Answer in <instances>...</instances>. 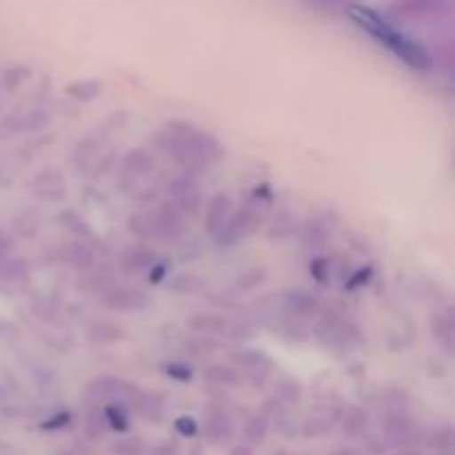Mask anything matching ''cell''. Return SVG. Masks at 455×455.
Segmentation results:
<instances>
[{"instance_id":"5b68a950","label":"cell","mask_w":455,"mask_h":455,"mask_svg":"<svg viewBox=\"0 0 455 455\" xmlns=\"http://www.w3.org/2000/svg\"><path fill=\"white\" fill-rule=\"evenodd\" d=\"M114 451L118 455H140L142 453V443L140 440H123L114 447Z\"/></svg>"},{"instance_id":"8992f818","label":"cell","mask_w":455,"mask_h":455,"mask_svg":"<svg viewBox=\"0 0 455 455\" xmlns=\"http://www.w3.org/2000/svg\"><path fill=\"white\" fill-rule=\"evenodd\" d=\"M176 431L180 435H185V438H191V435H196V431H198V425H196V420H191V418L182 416L176 420Z\"/></svg>"},{"instance_id":"30bf717a","label":"cell","mask_w":455,"mask_h":455,"mask_svg":"<svg viewBox=\"0 0 455 455\" xmlns=\"http://www.w3.org/2000/svg\"><path fill=\"white\" fill-rule=\"evenodd\" d=\"M62 455H71V453H62Z\"/></svg>"},{"instance_id":"9c48e42d","label":"cell","mask_w":455,"mask_h":455,"mask_svg":"<svg viewBox=\"0 0 455 455\" xmlns=\"http://www.w3.org/2000/svg\"><path fill=\"white\" fill-rule=\"evenodd\" d=\"M394 455H422L420 451H411V449H400L398 453H394Z\"/></svg>"},{"instance_id":"ba28073f","label":"cell","mask_w":455,"mask_h":455,"mask_svg":"<svg viewBox=\"0 0 455 455\" xmlns=\"http://www.w3.org/2000/svg\"><path fill=\"white\" fill-rule=\"evenodd\" d=\"M229 455H253V451H251V447H247V444H240V447L231 449Z\"/></svg>"},{"instance_id":"277c9868","label":"cell","mask_w":455,"mask_h":455,"mask_svg":"<svg viewBox=\"0 0 455 455\" xmlns=\"http://www.w3.org/2000/svg\"><path fill=\"white\" fill-rule=\"evenodd\" d=\"M265 435H267V425L262 420H258V418L256 420L249 422L247 429H244V438L253 444L262 443V440H265Z\"/></svg>"},{"instance_id":"6da1fadb","label":"cell","mask_w":455,"mask_h":455,"mask_svg":"<svg viewBox=\"0 0 455 455\" xmlns=\"http://www.w3.org/2000/svg\"><path fill=\"white\" fill-rule=\"evenodd\" d=\"M349 13L360 27H364V29L369 31V34H373L376 38H380L382 43L389 44V47L394 49L404 62H409V65L416 67V69H429L431 58L427 56L425 49H422L418 43H413L411 38L400 34V31H395L394 27H391L389 22L382 20L376 12L364 7H351Z\"/></svg>"},{"instance_id":"3957f363","label":"cell","mask_w":455,"mask_h":455,"mask_svg":"<svg viewBox=\"0 0 455 455\" xmlns=\"http://www.w3.org/2000/svg\"><path fill=\"white\" fill-rule=\"evenodd\" d=\"M107 422H109L111 429H116V431H127L129 429V420H127V416H124V411L120 407L107 409Z\"/></svg>"},{"instance_id":"7a4b0ae2","label":"cell","mask_w":455,"mask_h":455,"mask_svg":"<svg viewBox=\"0 0 455 455\" xmlns=\"http://www.w3.org/2000/svg\"><path fill=\"white\" fill-rule=\"evenodd\" d=\"M204 431H207V438L212 444H225L234 438V425L225 413H216V416L209 418Z\"/></svg>"},{"instance_id":"52a82bcc","label":"cell","mask_w":455,"mask_h":455,"mask_svg":"<svg viewBox=\"0 0 455 455\" xmlns=\"http://www.w3.org/2000/svg\"><path fill=\"white\" fill-rule=\"evenodd\" d=\"M434 444L435 449H438V451H449V449L453 447V438H451V431L449 429H444V431H438V434L434 435Z\"/></svg>"}]
</instances>
